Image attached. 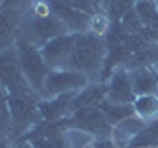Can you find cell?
<instances>
[{"instance_id":"cell-1","label":"cell","mask_w":158,"mask_h":148,"mask_svg":"<svg viewBox=\"0 0 158 148\" xmlns=\"http://www.w3.org/2000/svg\"><path fill=\"white\" fill-rule=\"evenodd\" d=\"M105 56H107L105 38H99L91 32H81L77 34L75 47H73L63 69H73V71L85 73L89 79H93V81L97 79L99 81Z\"/></svg>"},{"instance_id":"cell-2","label":"cell","mask_w":158,"mask_h":148,"mask_svg":"<svg viewBox=\"0 0 158 148\" xmlns=\"http://www.w3.org/2000/svg\"><path fill=\"white\" fill-rule=\"evenodd\" d=\"M40 95H8L4 93V105L10 111V118H12V138L14 142L20 140L32 126L42 122L38 111Z\"/></svg>"},{"instance_id":"cell-3","label":"cell","mask_w":158,"mask_h":148,"mask_svg":"<svg viewBox=\"0 0 158 148\" xmlns=\"http://www.w3.org/2000/svg\"><path fill=\"white\" fill-rule=\"evenodd\" d=\"M14 47H16V53H18V59H20V65H22L24 77L28 79L30 87L42 97L44 95V87H46L48 73H49V69H52L48 65V61L44 59L42 49L36 47L34 43H30L28 39L22 38V36L16 39Z\"/></svg>"},{"instance_id":"cell-4","label":"cell","mask_w":158,"mask_h":148,"mask_svg":"<svg viewBox=\"0 0 158 148\" xmlns=\"http://www.w3.org/2000/svg\"><path fill=\"white\" fill-rule=\"evenodd\" d=\"M69 28L59 20L56 14H48V16H24V26H22V38H26L30 43L42 49L49 39L67 34Z\"/></svg>"},{"instance_id":"cell-5","label":"cell","mask_w":158,"mask_h":148,"mask_svg":"<svg viewBox=\"0 0 158 148\" xmlns=\"http://www.w3.org/2000/svg\"><path fill=\"white\" fill-rule=\"evenodd\" d=\"M0 81H2V91L8 95H38L24 77L14 46L2 49L0 53Z\"/></svg>"},{"instance_id":"cell-6","label":"cell","mask_w":158,"mask_h":148,"mask_svg":"<svg viewBox=\"0 0 158 148\" xmlns=\"http://www.w3.org/2000/svg\"><path fill=\"white\" fill-rule=\"evenodd\" d=\"M63 126L65 130L75 128L81 132H89V134H97L99 138H107V134L111 132V122L107 121L105 113L101 111V107H85V109H77L73 111L69 117L63 118Z\"/></svg>"},{"instance_id":"cell-7","label":"cell","mask_w":158,"mask_h":148,"mask_svg":"<svg viewBox=\"0 0 158 148\" xmlns=\"http://www.w3.org/2000/svg\"><path fill=\"white\" fill-rule=\"evenodd\" d=\"M89 83H91V79L85 73L73 71V69H49L42 99L57 97L63 93H77L85 89Z\"/></svg>"},{"instance_id":"cell-8","label":"cell","mask_w":158,"mask_h":148,"mask_svg":"<svg viewBox=\"0 0 158 148\" xmlns=\"http://www.w3.org/2000/svg\"><path fill=\"white\" fill-rule=\"evenodd\" d=\"M75 39H77V34H73V32L61 34V36L49 39L42 47V56L48 61V65L52 69H63V65L67 63V59L73 51V47H75Z\"/></svg>"},{"instance_id":"cell-9","label":"cell","mask_w":158,"mask_h":148,"mask_svg":"<svg viewBox=\"0 0 158 148\" xmlns=\"http://www.w3.org/2000/svg\"><path fill=\"white\" fill-rule=\"evenodd\" d=\"M107 101L118 103V105H132L136 101V93L131 81V71L127 67L115 71L107 81Z\"/></svg>"},{"instance_id":"cell-10","label":"cell","mask_w":158,"mask_h":148,"mask_svg":"<svg viewBox=\"0 0 158 148\" xmlns=\"http://www.w3.org/2000/svg\"><path fill=\"white\" fill-rule=\"evenodd\" d=\"M49 4H52V12L69 28V32H73V34L87 32L91 14L75 8L71 2H67V0H49Z\"/></svg>"},{"instance_id":"cell-11","label":"cell","mask_w":158,"mask_h":148,"mask_svg":"<svg viewBox=\"0 0 158 148\" xmlns=\"http://www.w3.org/2000/svg\"><path fill=\"white\" fill-rule=\"evenodd\" d=\"M77 93H63V95H57V97L40 99L38 111H40L42 121L57 122V121H63L65 117H69L71 115V103H73Z\"/></svg>"},{"instance_id":"cell-12","label":"cell","mask_w":158,"mask_h":148,"mask_svg":"<svg viewBox=\"0 0 158 148\" xmlns=\"http://www.w3.org/2000/svg\"><path fill=\"white\" fill-rule=\"evenodd\" d=\"M24 16L26 12L20 8H10L0 12V47L6 49L16 43V39L22 36V26H24Z\"/></svg>"},{"instance_id":"cell-13","label":"cell","mask_w":158,"mask_h":148,"mask_svg":"<svg viewBox=\"0 0 158 148\" xmlns=\"http://www.w3.org/2000/svg\"><path fill=\"white\" fill-rule=\"evenodd\" d=\"M105 99H107V83L93 81L75 95V99L71 103V113L77 111V109H85V107H99Z\"/></svg>"},{"instance_id":"cell-14","label":"cell","mask_w":158,"mask_h":148,"mask_svg":"<svg viewBox=\"0 0 158 148\" xmlns=\"http://www.w3.org/2000/svg\"><path fill=\"white\" fill-rule=\"evenodd\" d=\"M131 81L136 97L140 95H158V79L154 67H140V69H128Z\"/></svg>"},{"instance_id":"cell-15","label":"cell","mask_w":158,"mask_h":148,"mask_svg":"<svg viewBox=\"0 0 158 148\" xmlns=\"http://www.w3.org/2000/svg\"><path fill=\"white\" fill-rule=\"evenodd\" d=\"M99 107L105 113V117H107V121L111 122V126H117V125H121L123 121H127V118L136 115L135 105H118V103H111V101H107V99Z\"/></svg>"},{"instance_id":"cell-16","label":"cell","mask_w":158,"mask_h":148,"mask_svg":"<svg viewBox=\"0 0 158 148\" xmlns=\"http://www.w3.org/2000/svg\"><path fill=\"white\" fill-rule=\"evenodd\" d=\"M135 105V113L138 118L142 121H154L158 118V95H140L136 97Z\"/></svg>"},{"instance_id":"cell-17","label":"cell","mask_w":158,"mask_h":148,"mask_svg":"<svg viewBox=\"0 0 158 148\" xmlns=\"http://www.w3.org/2000/svg\"><path fill=\"white\" fill-rule=\"evenodd\" d=\"M135 2H136V0H111V2L103 4V8H105L107 16L111 18V22L118 24L128 10L135 8Z\"/></svg>"},{"instance_id":"cell-18","label":"cell","mask_w":158,"mask_h":148,"mask_svg":"<svg viewBox=\"0 0 158 148\" xmlns=\"http://www.w3.org/2000/svg\"><path fill=\"white\" fill-rule=\"evenodd\" d=\"M111 26H113V22H111V18L107 16V12H95L91 16V20H89L87 32L95 34L99 38H105L109 34V30H111Z\"/></svg>"},{"instance_id":"cell-19","label":"cell","mask_w":158,"mask_h":148,"mask_svg":"<svg viewBox=\"0 0 158 148\" xmlns=\"http://www.w3.org/2000/svg\"><path fill=\"white\" fill-rule=\"evenodd\" d=\"M135 10L138 12V16H140L144 28L150 26L152 20H154V16L158 14V6H156L154 0H136V2H135Z\"/></svg>"},{"instance_id":"cell-20","label":"cell","mask_w":158,"mask_h":148,"mask_svg":"<svg viewBox=\"0 0 158 148\" xmlns=\"http://www.w3.org/2000/svg\"><path fill=\"white\" fill-rule=\"evenodd\" d=\"M121 24H123V28L127 30L131 36H135V34H140L142 30H144V24H142V20H140V16H138V12L135 8H131L128 12L123 16V20H121Z\"/></svg>"},{"instance_id":"cell-21","label":"cell","mask_w":158,"mask_h":148,"mask_svg":"<svg viewBox=\"0 0 158 148\" xmlns=\"http://www.w3.org/2000/svg\"><path fill=\"white\" fill-rule=\"evenodd\" d=\"M91 148H118V146L111 140V138H97Z\"/></svg>"},{"instance_id":"cell-22","label":"cell","mask_w":158,"mask_h":148,"mask_svg":"<svg viewBox=\"0 0 158 148\" xmlns=\"http://www.w3.org/2000/svg\"><path fill=\"white\" fill-rule=\"evenodd\" d=\"M22 0H2V10H10V8H20Z\"/></svg>"},{"instance_id":"cell-23","label":"cell","mask_w":158,"mask_h":148,"mask_svg":"<svg viewBox=\"0 0 158 148\" xmlns=\"http://www.w3.org/2000/svg\"><path fill=\"white\" fill-rule=\"evenodd\" d=\"M14 146L16 148H34L30 142H22V140H18V142H14Z\"/></svg>"},{"instance_id":"cell-24","label":"cell","mask_w":158,"mask_h":148,"mask_svg":"<svg viewBox=\"0 0 158 148\" xmlns=\"http://www.w3.org/2000/svg\"><path fill=\"white\" fill-rule=\"evenodd\" d=\"M28 2H32V0H28Z\"/></svg>"},{"instance_id":"cell-25","label":"cell","mask_w":158,"mask_h":148,"mask_svg":"<svg viewBox=\"0 0 158 148\" xmlns=\"http://www.w3.org/2000/svg\"><path fill=\"white\" fill-rule=\"evenodd\" d=\"M156 148H158V144H156Z\"/></svg>"},{"instance_id":"cell-26","label":"cell","mask_w":158,"mask_h":148,"mask_svg":"<svg viewBox=\"0 0 158 148\" xmlns=\"http://www.w3.org/2000/svg\"><path fill=\"white\" fill-rule=\"evenodd\" d=\"M156 67H158V65H156Z\"/></svg>"}]
</instances>
